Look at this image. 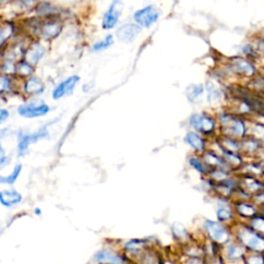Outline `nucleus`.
I'll use <instances>...</instances> for the list:
<instances>
[{"label": "nucleus", "instance_id": "f257e3e1", "mask_svg": "<svg viewBox=\"0 0 264 264\" xmlns=\"http://www.w3.org/2000/svg\"><path fill=\"white\" fill-rule=\"evenodd\" d=\"M50 112V107L44 101L31 100L20 104L17 108V114L22 118L34 119L44 117Z\"/></svg>", "mask_w": 264, "mask_h": 264}, {"label": "nucleus", "instance_id": "f03ea898", "mask_svg": "<svg viewBox=\"0 0 264 264\" xmlns=\"http://www.w3.org/2000/svg\"><path fill=\"white\" fill-rule=\"evenodd\" d=\"M46 53L47 50L45 45L40 40L35 39L27 44L23 58L36 67L39 64V62L46 56Z\"/></svg>", "mask_w": 264, "mask_h": 264}, {"label": "nucleus", "instance_id": "7ed1b4c3", "mask_svg": "<svg viewBox=\"0 0 264 264\" xmlns=\"http://www.w3.org/2000/svg\"><path fill=\"white\" fill-rule=\"evenodd\" d=\"M46 90L44 81L39 77L33 75L25 80H22L21 91L28 97H36L43 94Z\"/></svg>", "mask_w": 264, "mask_h": 264}, {"label": "nucleus", "instance_id": "20e7f679", "mask_svg": "<svg viewBox=\"0 0 264 264\" xmlns=\"http://www.w3.org/2000/svg\"><path fill=\"white\" fill-rule=\"evenodd\" d=\"M222 127L228 135L242 137L246 133V126L240 119L230 115H224L221 119Z\"/></svg>", "mask_w": 264, "mask_h": 264}, {"label": "nucleus", "instance_id": "39448f33", "mask_svg": "<svg viewBox=\"0 0 264 264\" xmlns=\"http://www.w3.org/2000/svg\"><path fill=\"white\" fill-rule=\"evenodd\" d=\"M159 10L153 5H149L137 10L134 14V20L140 26L150 27L157 22V20L159 19Z\"/></svg>", "mask_w": 264, "mask_h": 264}, {"label": "nucleus", "instance_id": "423d86ee", "mask_svg": "<svg viewBox=\"0 0 264 264\" xmlns=\"http://www.w3.org/2000/svg\"><path fill=\"white\" fill-rule=\"evenodd\" d=\"M123 3L121 0H113L109 9L105 12L102 20V27L105 30H110L118 23L122 14Z\"/></svg>", "mask_w": 264, "mask_h": 264}, {"label": "nucleus", "instance_id": "0eeeda50", "mask_svg": "<svg viewBox=\"0 0 264 264\" xmlns=\"http://www.w3.org/2000/svg\"><path fill=\"white\" fill-rule=\"evenodd\" d=\"M18 35L17 23L13 19H4L0 25V49L3 50Z\"/></svg>", "mask_w": 264, "mask_h": 264}, {"label": "nucleus", "instance_id": "6e6552de", "mask_svg": "<svg viewBox=\"0 0 264 264\" xmlns=\"http://www.w3.org/2000/svg\"><path fill=\"white\" fill-rule=\"evenodd\" d=\"M239 238L242 244L253 251L262 252L264 249L263 237L260 235L256 234V232L252 231L250 229L241 230L239 234Z\"/></svg>", "mask_w": 264, "mask_h": 264}, {"label": "nucleus", "instance_id": "1a4fd4ad", "mask_svg": "<svg viewBox=\"0 0 264 264\" xmlns=\"http://www.w3.org/2000/svg\"><path fill=\"white\" fill-rule=\"evenodd\" d=\"M205 228L208 234L209 237L212 238L215 242H218V244H225L229 238L228 232L226 231V229L221 224H219L218 222L208 220L205 222Z\"/></svg>", "mask_w": 264, "mask_h": 264}, {"label": "nucleus", "instance_id": "9d476101", "mask_svg": "<svg viewBox=\"0 0 264 264\" xmlns=\"http://www.w3.org/2000/svg\"><path fill=\"white\" fill-rule=\"evenodd\" d=\"M190 123L193 127L204 133H210L215 130V121L204 114H196L193 115L191 119H190Z\"/></svg>", "mask_w": 264, "mask_h": 264}, {"label": "nucleus", "instance_id": "9b49d317", "mask_svg": "<svg viewBox=\"0 0 264 264\" xmlns=\"http://www.w3.org/2000/svg\"><path fill=\"white\" fill-rule=\"evenodd\" d=\"M79 81H80L79 76H72L66 79L65 81L61 82L59 85L56 86V88L53 90V93H52L53 98H54L55 100H58L62 97L66 96V95H69L78 85Z\"/></svg>", "mask_w": 264, "mask_h": 264}, {"label": "nucleus", "instance_id": "f8f14e48", "mask_svg": "<svg viewBox=\"0 0 264 264\" xmlns=\"http://www.w3.org/2000/svg\"><path fill=\"white\" fill-rule=\"evenodd\" d=\"M23 200V196L15 189H5L0 191V205L5 207L15 206Z\"/></svg>", "mask_w": 264, "mask_h": 264}, {"label": "nucleus", "instance_id": "ddd939ff", "mask_svg": "<svg viewBox=\"0 0 264 264\" xmlns=\"http://www.w3.org/2000/svg\"><path fill=\"white\" fill-rule=\"evenodd\" d=\"M141 31L142 28L140 25L125 24L118 28L117 36L120 40L125 41V43H131L141 33Z\"/></svg>", "mask_w": 264, "mask_h": 264}, {"label": "nucleus", "instance_id": "4468645a", "mask_svg": "<svg viewBox=\"0 0 264 264\" xmlns=\"http://www.w3.org/2000/svg\"><path fill=\"white\" fill-rule=\"evenodd\" d=\"M33 10L35 17L41 20L54 18L59 12L58 7L48 1H40L38 3H35L33 6Z\"/></svg>", "mask_w": 264, "mask_h": 264}, {"label": "nucleus", "instance_id": "2eb2a0df", "mask_svg": "<svg viewBox=\"0 0 264 264\" xmlns=\"http://www.w3.org/2000/svg\"><path fill=\"white\" fill-rule=\"evenodd\" d=\"M35 72V66H33L31 63L26 61L24 58L20 59L16 62L15 67V78L19 81L25 80L31 76H33Z\"/></svg>", "mask_w": 264, "mask_h": 264}, {"label": "nucleus", "instance_id": "dca6fc26", "mask_svg": "<svg viewBox=\"0 0 264 264\" xmlns=\"http://www.w3.org/2000/svg\"><path fill=\"white\" fill-rule=\"evenodd\" d=\"M231 65L232 68H234L237 73H241V75L247 76V77H251L255 73V67L253 66V64L240 57H236L231 60Z\"/></svg>", "mask_w": 264, "mask_h": 264}, {"label": "nucleus", "instance_id": "f3484780", "mask_svg": "<svg viewBox=\"0 0 264 264\" xmlns=\"http://www.w3.org/2000/svg\"><path fill=\"white\" fill-rule=\"evenodd\" d=\"M31 144H33L31 133H28L24 130H20L18 133V146H17L18 156L19 157L25 156Z\"/></svg>", "mask_w": 264, "mask_h": 264}, {"label": "nucleus", "instance_id": "a211bd4d", "mask_svg": "<svg viewBox=\"0 0 264 264\" xmlns=\"http://www.w3.org/2000/svg\"><path fill=\"white\" fill-rule=\"evenodd\" d=\"M95 260L104 264H122V260L110 251H100L95 255Z\"/></svg>", "mask_w": 264, "mask_h": 264}, {"label": "nucleus", "instance_id": "6ab92c4d", "mask_svg": "<svg viewBox=\"0 0 264 264\" xmlns=\"http://www.w3.org/2000/svg\"><path fill=\"white\" fill-rule=\"evenodd\" d=\"M22 168H23V165L19 163L17 164L15 167L13 172L10 173L9 175L7 176H0V184H5V185H14L17 179L19 178L21 173H22Z\"/></svg>", "mask_w": 264, "mask_h": 264}, {"label": "nucleus", "instance_id": "aec40b11", "mask_svg": "<svg viewBox=\"0 0 264 264\" xmlns=\"http://www.w3.org/2000/svg\"><path fill=\"white\" fill-rule=\"evenodd\" d=\"M186 142L196 151L200 152L205 149V141L203 137L199 136L197 133L189 132L186 136Z\"/></svg>", "mask_w": 264, "mask_h": 264}, {"label": "nucleus", "instance_id": "412c9836", "mask_svg": "<svg viewBox=\"0 0 264 264\" xmlns=\"http://www.w3.org/2000/svg\"><path fill=\"white\" fill-rule=\"evenodd\" d=\"M15 67L16 62L7 59H1L0 60V73L6 76H15Z\"/></svg>", "mask_w": 264, "mask_h": 264}, {"label": "nucleus", "instance_id": "4be33fe9", "mask_svg": "<svg viewBox=\"0 0 264 264\" xmlns=\"http://www.w3.org/2000/svg\"><path fill=\"white\" fill-rule=\"evenodd\" d=\"M242 185H244V187L247 189V191L251 192H257L262 189V184L259 183L257 179L251 176L245 177L244 181H242Z\"/></svg>", "mask_w": 264, "mask_h": 264}, {"label": "nucleus", "instance_id": "5701e85b", "mask_svg": "<svg viewBox=\"0 0 264 264\" xmlns=\"http://www.w3.org/2000/svg\"><path fill=\"white\" fill-rule=\"evenodd\" d=\"M203 93L204 87L202 85H191L187 89V96L191 101L198 98Z\"/></svg>", "mask_w": 264, "mask_h": 264}, {"label": "nucleus", "instance_id": "b1692460", "mask_svg": "<svg viewBox=\"0 0 264 264\" xmlns=\"http://www.w3.org/2000/svg\"><path fill=\"white\" fill-rule=\"evenodd\" d=\"M114 43V37L113 35L109 34L108 36H105L104 39L98 41V43L95 44L93 46V51L94 52H98V51H103L105 49H108L109 47H111Z\"/></svg>", "mask_w": 264, "mask_h": 264}, {"label": "nucleus", "instance_id": "393cba45", "mask_svg": "<svg viewBox=\"0 0 264 264\" xmlns=\"http://www.w3.org/2000/svg\"><path fill=\"white\" fill-rule=\"evenodd\" d=\"M237 208L238 213L245 217H252L256 214L255 208L248 204H238Z\"/></svg>", "mask_w": 264, "mask_h": 264}, {"label": "nucleus", "instance_id": "a878e982", "mask_svg": "<svg viewBox=\"0 0 264 264\" xmlns=\"http://www.w3.org/2000/svg\"><path fill=\"white\" fill-rule=\"evenodd\" d=\"M242 254H244V252H242V250L239 247H237L235 245H231L228 248V256L232 260L240 258L242 256Z\"/></svg>", "mask_w": 264, "mask_h": 264}, {"label": "nucleus", "instance_id": "bb28decb", "mask_svg": "<svg viewBox=\"0 0 264 264\" xmlns=\"http://www.w3.org/2000/svg\"><path fill=\"white\" fill-rule=\"evenodd\" d=\"M15 4L19 5L21 8H33L34 4L36 3V0H15Z\"/></svg>", "mask_w": 264, "mask_h": 264}, {"label": "nucleus", "instance_id": "cd10ccee", "mask_svg": "<svg viewBox=\"0 0 264 264\" xmlns=\"http://www.w3.org/2000/svg\"><path fill=\"white\" fill-rule=\"evenodd\" d=\"M8 163H9V158L5 154V149L1 144H0V170L6 166Z\"/></svg>", "mask_w": 264, "mask_h": 264}, {"label": "nucleus", "instance_id": "c85d7f7f", "mask_svg": "<svg viewBox=\"0 0 264 264\" xmlns=\"http://www.w3.org/2000/svg\"><path fill=\"white\" fill-rule=\"evenodd\" d=\"M207 93H208V100H219L220 99V92L215 89V87L208 86L207 87Z\"/></svg>", "mask_w": 264, "mask_h": 264}, {"label": "nucleus", "instance_id": "c756f323", "mask_svg": "<svg viewBox=\"0 0 264 264\" xmlns=\"http://www.w3.org/2000/svg\"><path fill=\"white\" fill-rule=\"evenodd\" d=\"M190 163H191V165L193 167H195V170L198 171L199 173H205V165L200 162L198 159H196V158H191V159H190Z\"/></svg>", "mask_w": 264, "mask_h": 264}, {"label": "nucleus", "instance_id": "7c9ffc66", "mask_svg": "<svg viewBox=\"0 0 264 264\" xmlns=\"http://www.w3.org/2000/svg\"><path fill=\"white\" fill-rule=\"evenodd\" d=\"M205 160L207 161V163H210V164H213V165H220L222 164V161L219 159V158L212 154V153H208L206 156H205Z\"/></svg>", "mask_w": 264, "mask_h": 264}, {"label": "nucleus", "instance_id": "2f4dec72", "mask_svg": "<svg viewBox=\"0 0 264 264\" xmlns=\"http://www.w3.org/2000/svg\"><path fill=\"white\" fill-rule=\"evenodd\" d=\"M217 216L219 218V220H228L229 218H231V212L226 208H220L217 213Z\"/></svg>", "mask_w": 264, "mask_h": 264}, {"label": "nucleus", "instance_id": "473e14b6", "mask_svg": "<svg viewBox=\"0 0 264 264\" xmlns=\"http://www.w3.org/2000/svg\"><path fill=\"white\" fill-rule=\"evenodd\" d=\"M9 116H10V113L6 108L0 107V125L3 124L5 121H7Z\"/></svg>", "mask_w": 264, "mask_h": 264}, {"label": "nucleus", "instance_id": "72a5a7b5", "mask_svg": "<svg viewBox=\"0 0 264 264\" xmlns=\"http://www.w3.org/2000/svg\"><path fill=\"white\" fill-rule=\"evenodd\" d=\"M253 227L257 230H261L263 231V227H264V222H263V218L262 217H257L254 220H253Z\"/></svg>", "mask_w": 264, "mask_h": 264}, {"label": "nucleus", "instance_id": "f704fd0d", "mask_svg": "<svg viewBox=\"0 0 264 264\" xmlns=\"http://www.w3.org/2000/svg\"><path fill=\"white\" fill-rule=\"evenodd\" d=\"M247 264H263L262 257L259 256H251L247 259Z\"/></svg>", "mask_w": 264, "mask_h": 264}, {"label": "nucleus", "instance_id": "c9c22d12", "mask_svg": "<svg viewBox=\"0 0 264 264\" xmlns=\"http://www.w3.org/2000/svg\"><path fill=\"white\" fill-rule=\"evenodd\" d=\"M13 133V130L9 127H4V128H0V140H3L8 137L10 134Z\"/></svg>", "mask_w": 264, "mask_h": 264}, {"label": "nucleus", "instance_id": "e433bc0d", "mask_svg": "<svg viewBox=\"0 0 264 264\" xmlns=\"http://www.w3.org/2000/svg\"><path fill=\"white\" fill-rule=\"evenodd\" d=\"M15 0H0V9H5L8 8L9 5H12L14 3Z\"/></svg>", "mask_w": 264, "mask_h": 264}, {"label": "nucleus", "instance_id": "4c0bfd02", "mask_svg": "<svg viewBox=\"0 0 264 264\" xmlns=\"http://www.w3.org/2000/svg\"><path fill=\"white\" fill-rule=\"evenodd\" d=\"M187 264H202V262H199L197 260H191V261H189Z\"/></svg>", "mask_w": 264, "mask_h": 264}, {"label": "nucleus", "instance_id": "58836bf2", "mask_svg": "<svg viewBox=\"0 0 264 264\" xmlns=\"http://www.w3.org/2000/svg\"><path fill=\"white\" fill-rule=\"evenodd\" d=\"M2 58V49H0V60Z\"/></svg>", "mask_w": 264, "mask_h": 264}]
</instances>
